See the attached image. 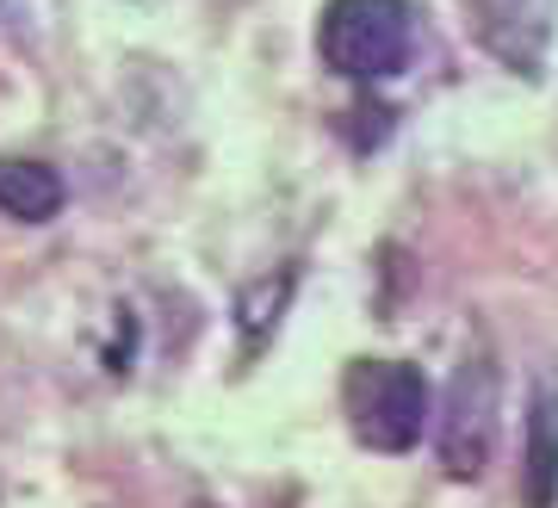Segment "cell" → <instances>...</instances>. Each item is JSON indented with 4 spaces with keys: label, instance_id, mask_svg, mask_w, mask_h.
Segmentation results:
<instances>
[{
    "label": "cell",
    "instance_id": "obj_1",
    "mask_svg": "<svg viewBox=\"0 0 558 508\" xmlns=\"http://www.w3.org/2000/svg\"><path fill=\"white\" fill-rule=\"evenodd\" d=\"M410 0H329L317 20V57L348 81H385L410 62Z\"/></svg>",
    "mask_w": 558,
    "mask_h": 508
},
{
    "label": "cell",
    "instance_id": "obj_2",
    "mask_svg": "<svg viewBox=\"0 0 558 508\" xmlns=\"http://www.w3.org/2000/svg\"><path fill=\"white\" fill-rule=\"evenodd\" d=\"M354 440L373 452H410L428 428V378L410 360H354L341 378Z\"/></svg>",
    "mask_w": 558,
    "mask_h": 508
},
{
    "label": "cell",
    "instance_id": "obj_3",
    "mask_svg": "<svg viewBox=\"0 0 558 508\" xmlns=\"http://www.w3.org/2000/svg\"><path fill=\"white\" fill-rule=\"evenodd\" d=\"M490 447H497V366L472 353L453 372L447 403H440V465H447V477L472 484L490 465Z\"/></svg>",
    "mask_w": 558,
    "mask_h": 508
},
{
    "label": "cell",
    "instance_id": "obj_4",
    "mask_svg": "<svg viewBox=\"0 0 558 508\" xmlns=\"http://www.w3.org/2000/svg\"><path fill=\"white\" fill-rule=\"evenodd\" d=\"M521 496L527 508H558V372L534 385L527 410V459H521Z\"/></svg>",
    "mask_w": 558,
    "mask_h": 508
},
{
    "label": "cell",
    "instance_id": "obj_5",
    "mask_svg": "<svg viewBox=\"0 0 558 508\" xmlns=\"http://www.w3.org/2000/svg\"><path fill=\"white\" fill-rule=\"evenodd\" d=\"M0 211L20 223H50L62 211V180L44 161H0Z\"/></svg>",
    "mask_w": 558,
    "mask_h": 508
}]
</instances>
